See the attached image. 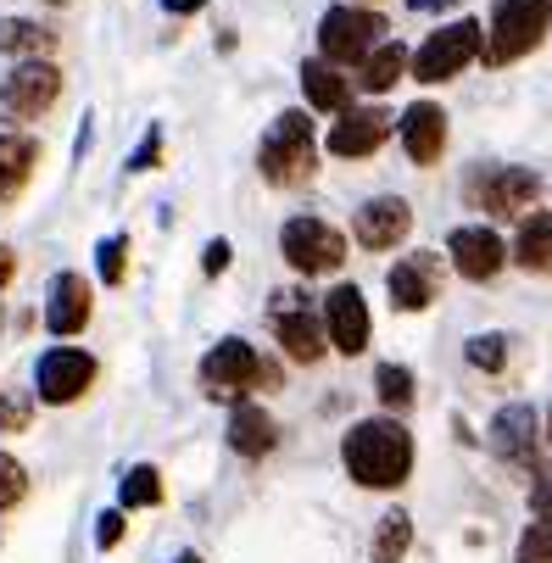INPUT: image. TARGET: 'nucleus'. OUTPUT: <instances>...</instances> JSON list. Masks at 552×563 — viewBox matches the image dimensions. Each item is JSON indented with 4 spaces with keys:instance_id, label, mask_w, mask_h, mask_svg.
<instances>
[{
    "instance_id": "obj_43",
    "label": "nucleus",
    "mask_w": 552,
    "mask_h": 563,
    "mask_svg": "<svg viewBox=\"0 0 552 563\" xmlns=\"http://www.w3.org/2000/svg\"><path fill=\"white\" fill-rule=\"evenodd\" d=\"M547 435H552V430H547Z\"/></svg>"
},
{
    "instance_id": "obj_28",
    "label": "nucleus",
    "mask_w": 552,
    "mask_h": 563,
    "mask_svg": "<svg viewBox=\"0 0 552 563\" xmlns=\"http://www.w3.org/2000/svg\"><path fill=\"white\" fill-rule=\"evenodd\" d=\"M374 385H379V401H385V408H408V401H413V374H408L402 363H385Z\"/></svg>"
},
{
    "instance_id": "obj_31",
    "label": "nucleus",
    "mask_w": 552,
    "mask_h": 563,
    "mask_svg": "<svg viewBox=\"0 0 552 563\" xmlns=\"http://www.w3.org/2000/svg\"><path fill=\"white\" fill-rule=\"evenodd\" d=\"M23 492H29V474H23V463L0 452V508H12Z\"/></svg>"
},
{
    "instance_id": "obj_6",
    "label": "nucleus",
    "mask_w": 552,
    "mask_h": 563,
    "mask_svg": "<svg viewBox=\"0 0 552 563\" xmlns=\"http://www.w3.org/2000/svg\"><path fill=\"white\" fill-rule=\"evenodd\" d=\"M481 56V23H446V29H435L424 45H419V56H408L413 62V78L419 85H441V78H457L468 62Z\"/></svg>"
},
{
    "instance_id": "obj_24",
    "label": "nucleus",
    "mask_w": 552,
    "mask_h": 563,
    "mask_svg": "<svg viewBox=\"0 0 552 563\" xmlns=\"http://www.w3.org/2000/svg\"><path fill=\"white\" fill-rule=\"evenodd\" d=\"M402 67H408V45H397V40H385L368 62H363V78H357V85L368 90V96H385L390 85H397V78H402Z\"/></svg>"
},
{
    "instance_id": "obj_38",
    "label": "nucleus",
    "mask_w": 552,
    "mask_h": 563,
    "mask_svg": "<svg viewBox=\"0 0 552 563\" xmlns=\"http://www.w3.org/2000/svg\"><path fill=\"white\" fill-rule=\"evenodd\" d=\"M163 7H168V12H179V18H185V12H201V7H207V0H163Z\"/></svg>"
},
{
    "instance_id": "obj_11",
    "label": "nucleus",
    "mask_w": 552,
    "mask_h": 563,
    "mask_svg": "<svg viewBox=\"0 0 552 563\" xmlns=\"http://www.w3.org/2000/svg\"><path fill=\"white\" fill-rule=\"evenodd\" d=\"M324 330H330L335 352H346V357H357L368 346V307H363L357 285H335L324 296Z\"/></svg>"
},
{
    "instance_id": "obj_42",
    "label": "nucleus",
    "mask_w": 552,
    "mask_h": 563,
    "mask_svg": "<svg viewBox=\"0 0 552 563\" xmlns=\"http://www.w3.org/2000/svg\"><path fill=\"white\" fill-rule=\"evenodd\" d=\"M51 7H67V0H51Z\"/></svg>"
},
{
    "instance_id": "obj_40",
    "label": "nucleus",
    "mask_w": 552,
    "mask_h": 563,
    "mask_svg": "<svg viewBox=\"0 0 552 563\" xmlns=\"http://www.w3.org/2000/svg\"><path fill=\"white\" fill-rule=\"evenodd\" d=\"M12 268H18V263H12V252H7V246H0V285H7V279H12Z\"/></svg>"
},
{
    "instance_id": "obj_17",
    "label": "nucleus",
    "mask_w": 552,
    "mask_h": 563,
    "mask_svg": "<svg viewBox=\"0 0 552 563\" xmlns=\"http://www.w3.org/2000/svg\"><path fill=\"white\" fill-rule=\"evenodd\" d=\"M397 129H402V151L413 156L419 168H430L435 156H441V145H446V112H441V107H430V101L408 107Z\"/></svg>"
},
{
    "instance_id": "obj_20",
    "label": "nucleus",
    "mask_w": 552,
    "mask_h": 563,
    "mask_svg": "<svg viewBox=\"0 0 552 563\" xmlns=\"http://www.w3.org/2000/svg\"><path fill=\"white\" fill-rule=\"evenodd\" d=\"M301 90H307V107H319V112H346V101H352V85L330 62H307L301 67Z\"/></svg>"
},
{
    "instance_id": "obj_19",
    "label": "nucleus",
    "mask_w": 552,
    "mask_h": 563,
    "mask_svg": "<svg viewBox=\"0 0 552 563\" xmlns=\"http://www.w3.org/2000/svg\"><path fill=\"white\" fill-rule=\"evenodd\" d=\"M536 413L530 408H503L497 424H492V446L508 457V463H530L536 457Z\"/></svg>"
},
{
    "instance_id": "obj_1",
    "label": "nucleus",
    "mask_w": 552,
    "mask_h": 563,
    "mask_svg": "<svg viewBox=\"0 0 552 563\" xmlns=\"http://www.w3.org/2000/svg\"><path fill=\"white\" fill-rule=\"evenodd\" d=\"M346 468L357 486H374V492L402 486L413 468V435L397 419H363L346 435Z\"/></svg>"
},
{
    "instance_id": "obj_26",
    "label": "nucleus",
    "mask_w": 552,
    "mask_h": 563,
    "mask_svg": "<svg viewBox=\"0 0 552 563\" xmlns=\"http://www.w3.org/2000/svg\"><path fill=\"white\" fill-rule=\"evenodd\" d=\"M51 29L23 23V18H0V51H18V56H45L51 51Z\"/></svg>"
},
{
    "instance_id": "obj_15",
    "label": "nucleus",
    "mask_w": 552,
    "mask_h": 563,
    "mask_svg": "<svg viewBox=\"0 0 552 563\" xmlns=\"http://www.w3.org/2000/svg\"><path fill=\"white\" fill-rule=\"evenodd\" d=\"M541 196V174L536 168H497L481 185V207L508 218V212H530V201Z\"/></svg>"
},
{
    "instance_id": "obj_3",
    "label": "nucleus",
    "mask_w": 552,
    "mask_h": 563,
    "mask_svg": "<svg viewBox=\"0 0 552 563\" xmlns=\"http://www.w3.org/2000/svg\"><path fill=\"white\" fill-rule=\"evenodd\" d=\"M547 23H552V0H497V12H492V40L481 45L486 62H492V67L519 62L525 51L541 45Z\"/></svg>"
},
{
    "instance_id": "obj_35",
    "label": "nucleus",
    "mask_w": 552,
    "mask_h": 563,
    "mask_svg": "<svg viewBox=\"0 0 552 563\" xmlns=\"http://www.w3.org/2000/svg\"><path fill=\"white\" fill-rule=\"evenodd\" d=\"M12 424H29V396H7V401H0V430H12Z\"/></svg>"
},
{
    "instance_id": "obj_4",
    "label": "nucleus",
    "mask_w": 552,
    "mask_h": 563,
    "mask_svg": "<svg viewBox=\"0 0 552 563\" xmlns=\"http://www.w3.org/2000/svg\"><path fill=\"white\" fill-rule=\"evenodd\" d=\"M385 18L379 12H363V7H335V12H324V23H319V51H324V62L335 67V62H368L385 40Z\"/></svg>"
},
{
    "instance_id": "obj_21",
    "label": "nucleus",
    "mask_w": 552,
    "mask_h": 563,
    "mask_svg": "<svg viewBox=\"0 0 552 563\" xmlns=\"http://www.w3.org/2000/svg\"><path fill=\"white\" fill-rule=\"evenodd\" d=\"M274 419L263 413V408H234V419H229V446L241 452V457H263V452H274Z\"/></svg>"
},
{
    "instance_id": "obj_32",
    "label": "nucleus",
    "mask_w": 552,
    "mask_h": 563,
    "mask_svg": "<svg viewBox=\"0 0 552 563\" xmlns=\"http://www.w3.org/2000/svg\"><path fill=\"white\" fill-rule=\"evenodd\" d=\"M96 257H101V279L118 285V279H123V257H129V240H123V234L101 240V252H96Z\"/></svg>"
},
{
    "instance_id": "obj_16",
    "label": "nucleus",
    "mask_w": 552,
    "mask_h": 563,
    "mask_svg": "<svg viewBox=\"0 0 552 563\" xmlns=\"http://www.w3.org/2000/svg\"><path fill=\"white\" fill-rule=\"evenodd\" d=\"M45 324H51V335H78V330L90 324V285L78 279V274H56L51 279Z\"/></svg>"
},
{
    "instance_id": "obj_9",
    "label": "nucleus",
    "mask_w": 552,
    "mask_h": 563,
    "mask_svg": "<svg viewBox=\"0 0 552 563\" xmlns=\"http://www.w3.org/2000/svg\"><path fill=\"white\" fill-rule=\"evenodd\" d=\"M201 379H207L218 396H241V390H252L257 379H268V368L257 363V352H252L246 341H218V346L207 352V363H201Z\"/></svg>"
},
{
    "instance_id": "obj_7",
    "label": "nucleus",
    "mask_w": 552,
    "mask_h": 563,
    "mask_svg": "<svg viewBox=\"0 0 552 563\" xmlns=\"http://www.w3.org/2000/svg\"><path fill=\"white\" fill-rule=\"evenodd\" d=\"M56 96H62V73H56L51 62H23L7 85H0V118H7V123H29V118H40Z\"/></svg>"
},
{
    "instance_id": "obj_33",
    "label": "nucleus",
    "mask_w": 552,
    "mask_h": 563,
    "mask_svg": "<svg viewBox=\"0 0 552 563\" xmlns=\"http://www.w3.org/2000/svg\"><path fill=\"white\" fill-rule=\"evenodd\" d=\"M530 508H536V519H552V463H541V468H536V486H530Z\"/></svg>"
},
{
    "instance_id": "obj_39",
    "label": "nucleus",
    "mask_w": 552,
    "mask_h": 563,
    "mask_svg": "<svg viewBox=\"0 0 552 563\" xmlns=\"http://www.w3.org/2000/svg\"><path fill=\"white\" fill-rule=\"evenodd\" d=\"M413 12H441V7H452V0H408Z\"/></svg>"
},
{
    "instance_id": "obj_5",
    "label": "nucleus",
    "mask_w": 552,
    "mask_h": 563,
    "mask_svg": "<svg viewBox=\"0 0 552 563\" xmlns=\"http://www.w3.org/2000/svg\"><path fill=\"white\" fill-rule=\"evenodd\" d=\"M279 246H285V263L296 274H330V268L346 263V234L324 218H290Z\"/></svg>"
},
{
    "instance_id": "obj_13",
    "label": "nucleus",
    "mask_w": 552,
    "mask_h": 563,
    "mask_svg": "<svg viewBox=\"0 0 552 563\" xmlns=\"http://www.w3.org/2000/svg\"><path fill=\"white\" fill-rule=\"evenodd\" d=\"M408 229H413V212H408L402 196H374V201L357 212V240H363L368 252H390Z\"/></svg>"
},
{
    "instance_id": "obj_10",
    "label": "nucleus",
    "mask_w": 552,
    "mask_h": 563,
    "mask_svg": "<svg viewBox=\"0 0 552 563\" xmlns=\"http://www.w3.org/2000/svg\"><path fill=\"white\" fill-rule=\"evenodd\" d=\"M274 335H279L285 357H296V363H319V357H324V318L307 312L301 296H279V307H274Z\"/></svg>"
},
{
    "instance_id": "obj_25",
    "label": "nucleus",
    "mask_w": 552,
    "mask_h": 563,
    "mask_svg": "<svg viewBox=\"0 0 552 563\" xmlns=\"http://www.w3.org/2000/svg\"><path fill=\"white\" fill-rule=\"evenodd\" d=\"M408 541H413V519H408L402 508H390V514L379 519V530H374V563H402Z\"/></svg>"
},
{
    "instance_id": "obj_2",
    "label": "nucleus",
    "mask_w": 552,
    "mask_h": 563,
    "mask_svg": "<svg viewBox=\"0 0 552 563\" xmlns=\"http://www.w3.org/2000/svg\"><path fill=\"white\" fill-rule=\"evenodd\" d=\"M257 168L268 185H301L319 168V145H312V123L307 112H279L274 129L263 134V151H257Z\"/></svg>"
},
{
    "instance_id": "obj_27",
    "label": "nucleus",
    "mask_w": 552,
    "mask_h": 563,
    "mask_svg": "<svg viewBox=\"0 0 552 563\" xmlns=\"http://www.w3.org/2000/svg\"><path fill=\"white\" fill-rule=\"evenodd\" d=\"M156 503H163V474H156L151 463L129 468L123 474V508H156Z\"/></svg>"
},
{
    "instance_id": "obj_30",
    "label": "nucleus",
    "mask_w": 552,
    "mask_h": 563,
    "mask_svg": "<svg viewBox=\"0 0 552 563\" xmlns=\"http://www.w3.org/2000/svg\"><path fill=\"white\" fill-rule=\"evenodd\" d=\"M468 363H475V368H503L508 363V341L503 335H475V341H468Z\"/></svg>"
},
{
    "instance_id": "obj_36",
    "label": "nucleus",
    "mask_w": 552,
    "mask_h": 563,
    "mask_svg": "<svg viewBox=\"0 0 552 563\" xmlns=\"http://www.w3.org/2000/svg\"><path fill=\"white\" fill-rule=\"evenodd\" d=\"M96 541H101V547H118V541H123V514H101V519H96Z\"/></svg>"
},
{
    "instance_id": "obj_23",
    "label": "nucleus",
    "mask_w": 552,
    "mask_h": 563,
    "mask_svg": "<svg viewBox=\"0 0 552 563\" xmlns=\"http://www.w3.org/2000/svg\"><path fill=\"white\" fill-rule=\"evenodd\" d=\"M514 257H519V268H530V274L552 268V212H530V218L519 223Z\"/></svg>"
},
{
    "instance_id": "obj_12",
    "label": "nucleus",
    "mask_w": 552,
    "mask_h": 563,
    "mask_svg": "<svg viewBox=\"0 0 552 563\" xmlns=\"http://www.w3.org/2000/svg\"><path fill=\"white\" fill-rule=\"evenodd\" d=\"M446 252H452V263H457L463 279H492V274L503 268V257H508V252H503V240H497V229H475V223L452 229Z\"/></svg>"
},
{
    "instance_id": "obj_22",
    "label": "nucleus",
    "mask_w": 552,
    "mask_h": 563,
    "mask_svg": "<svg viewBox=\"0 0 552 563\" xmlns=\"http://www.w3.org/2000/svg\"><path fill=\"white\" fill-rule=\"evenodd\" d=\"M34 174V140L23 134H0V207H7Z\"/></svg>"
},
{
    "instance_id": "obj_41",
    "label": "nucleus",
    "mask_w": 552,
    "mask_h": 563,
    "mask_svg": "<svg viewBox=\"0 0 552 563\" xmlns=\"http://www.w3.org/2000/svg\"><path fill=\"white\" fill-rule=\"evenodd\" d=\"M179 563H201V558H196V552H179Z\"/></svg>"
},
{
    "instance_id": "obj_18",
    "label": "nucleus",
    "mask_w": 552,
    "mask_h": 563,
    "mask_svg": "<svg viewBox=\"0 0 552 563\" xmlns=\"http://www.w3.org/2000/svg\"><path fill=\"white\" fill-rule=\"evenodd\" d=\"M435 290H441V279H435V263H430L424 252L390 268V301H397L402 312H419V307H430V301H435Z\"/></svg>"
},
{
    "instance_id": "obj_34",
    "label": "nucleus",
    "mask_w": 552,
    "mask_h": 563,
    "mask_svg": "<svg viewBox=\"0 0 552 563\" xmlns=\"http://www.w3.org/2000/svg\"><path fill=\"white\" fill-rule=\"evenodd\" d=\"M156 151H163V134H156V129H151V134L140 140V151L129 156V168H134V174H145V168L156 163Z\"/></svg>"
},
{
    "instance_id": "obj_29",
    "label": "nucleus",
    "mask_w": 552,
    "mask_h": 563,
    "mask_svg": "<svg viewBox=\"0 0 552 563\" xmlns=\"http://www.w3.org/2000/svg\"><path fill=\"white\" fill-rule=\"evenodd\" d=\"M514 563H552V519H536V525L525 530Z\"/></svg>"
},
{
    "instance_id": "obj_14",
    "label": "nucleus",
    "mask_w": 552,
    "mask_h": 563,
    "mask_svg": "<svg viewBox=\"0 0 552 563\" xmlns=\"http://www.w3.org/2000/svg\"><path fill=\"white\" fill-rule=\"evenodd\" d=\"M385 140H390V112H379V107H357V112H346L330 129V151L335 156H368Z\"/></svg>"
},
{
    "instance_id": "obj_8",
    "label": "nucleus",
    "mask_w": 552,
    "mask_h": 563,
    "mask_svg": "<svg viewBox=\"0 0 552 563\" xmlns=\"http://www.w3.org/2000/svg\"><path fill=\"white\" fill-rule=\"evenodd\" d=\"M90 379H96V357H90V352H73V346L45 352V357H40V374H34L40 401H51V408H67V401H78V396L90 390Z\"/></svg>"
},
{
    "instance_id": "obj_37",
    "label": "nucleus",
    "mask_w": 552,
    "mask_h": 563,
    "mask_svg": "<svg viewBox=\"0 0 552 563\" xmlns=\"http://www.w3.org/2000/svg\"><path fill=\"white\" fill-rule=\"evenodd\" d=\"M201 263H207V274H223V268H229V240H212Z\"/></svg>"
}]
</instances>
